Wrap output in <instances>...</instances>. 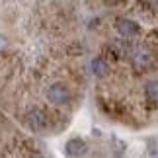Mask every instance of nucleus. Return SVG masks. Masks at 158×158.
I'll return each instance as SVG.
<instances>
[{"label":"nucleus","instance_id":"obj_3","mask_svg":"<svg viewBox=\"0 0 158 158\" xmlns=\"http://www.w3.org/2000/svg\"><path fill=\"white\" fill-rule=\"evenodd\" d=\"M26 121H27L29 129L35 131V133H43L47 127H49V119H47V115L41 111V109H37V107L29 109L27 115H26Z\"/></svg>","mask_w":158,"mask_h":158},{"label":"nucleus","instance_id":"obj_9","mask_svg":"<svg viewBox=\"0 0 158 158\" xmlns=\"http://www.w3.org/2000/svg\"><path fill=\"white\" fill-rule=\"evenodd\" d=\"M109 4H119V2H123V0H107Z\"/></svg>","mask_w":158,"mask_h":158},{"label":"nucleus","instance_id":"obj_7","mask_svg":"<svg viewBox=\"0 0 158 158\" xmlns=\"http://www.w3.org/2000/svg\"><path fill=\"white\" fill-rule=\"evenodd\" d=\"M92 72L98 78H102V76H106L107 74V63L104 59H100V57H96L94 60H92Z\"/></svg>","mask_w":158,"mask_h":158},{"label":"nucleus","instance_id":"obj_4","mask_svg":"<svg viewBox=\"0 0 158 158\" xmlns=\"http://www.w3.org/2000/svg\"><path fill=\"white\" fill-rule=\"evenodd\" d=\"M115 31H117L121 37H135V35L141 31L137 22L129 20V18H117L115 20Z\"/></svg>","mask_w":158,"mask_h":158},{"label":"nucleus","instance_id":"obj_5","mask_svg":"<svg viewBox=\"0 0 158 158\" xmlns=\"http://www.w3.org/2000/svg\"><path fill=\"white\" fill-rule=\"evenodd\" d=\"M64 152L69 156H84L88 152V147H86V143H84L82 139H70V141L66 143V147H64Z\"/></svg>","mask_w":158,"mask_h":158},{"label":"nucleus","instance_id":"obj_6","mask_svg":"<svg viewBox=\"0 0 158 158\" xmlns=\"http://www.w3.org/2000/svg\"><path fill=\"white\" fill-rule=\"evenodd\" d=\"M144 98L152 106H158V80H148L144 84Z\"/></svg>","mask_w":158,"mask_h":158},{"label":"nucleus","instance_id":"obj_2","mask_svg":"<svg viewBox=\"0 0 158 158\" xmlns=\"http://www.w3.org/2000/svg\"><path fill=\"white\" fill-rule=\"evenodd\" d=\"M45 96H47V100H49L53 106H66V104L70 102V98H72L70 90L66 88L64 84H60V82L51 84V86L47 88Z\"/></svg>","mask_w":158,"mask_h":158},{"label":"nucleus","instance_id":"obj_8","mask_svg":"<svg viewBox=\"0 0 158 158\" xmlns=\"http://www.w3.org/2000/svg\"><path fill=\"white\" fill-rule=\"evenodd\" d=\"M6 45H8V39H6V35H2V33H0V51H2V49H6Z\"/></svg>","mask_w":158,"mask_h":158},{"label":"nucleus","instance_id":"obj_1","mask_svg":"<svg viewBox=\"0 0 158 158\" xmlns=\"http://www.w3.org/2000/svg\"><path fill=\"white\" fill-rule=\"evenodd\" d=\"M131 64H133V69L135 70H147L152 66L154 63V55L152 51L148 49V47H137V49H133L131 51Z\"/></svg>","mask_w":158,"mask_h":158},{"label":"nucleus","instance_id":"obj_10","mask_svg":"<svg viewBox=\"0 0 158 158\" xmlns=\"http://www.w3.org/2000/svg\"><path fill=\"white\" fill-rule=\"evenodd\" d=\"M154 37H158V29H156V31H154Z\"/></svg>","mask_w":158,"mask_h":158}]
</instances>
